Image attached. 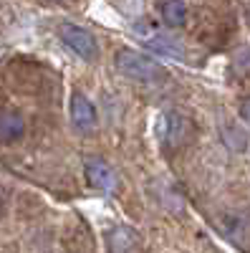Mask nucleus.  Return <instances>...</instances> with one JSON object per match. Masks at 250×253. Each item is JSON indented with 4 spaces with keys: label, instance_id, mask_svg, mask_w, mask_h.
I'll return each mask as SVG.
<instances>
[{
    "label": "nucleus",
    "instance_id": "nucleus-1",
    "mask_svg": "<svg viewBox=\"0 0 250 253\" xmlns=\"http://www.w3.org/2000/svg\"><path fill=\"white\" fill-rule=\"evenodd\" d=\"M114 63H116L119 74H124L127 79H134V81H142V84H159L167 79V69L162 63H157L154 58L144 56V53L129 51V48H121Z\"/></svg>",
    "mask_w": 250,
    "mask_h": 253
},
{
    "label": "nucleus",
    "instance_id": "nucleus-2",
    "mask_svg": "<svg viewBox=\"0 0 250 253\" xmlns=\"http://www.w3.org/2000/svg\"><path fill=\"white\" fill-rule=\"evenodd\" d=\"M61 41L78 56V58H83V61H96V56H99V46H96V41H94V36L89 33V31H83V28H78V26H73V23H66V26H61Z\"/></svg>",
    "mask_w": 250,
    "mask_h": 253
},
{
    "label": "nucleus",
    "instance_id": "nucleus-3",
    "mask_svg": "<svg viewBox=\"0 0 250 253\" xmlns=\"http://www.w3.org/2000/svg\"><path fill=\"white\" fill-rule=\"evenodd\" d=\"M71 122L83 132H91L96 126V109L83 94L71 96Z\"/></svg>",
    "mask_w": 250,
    "mask_h": 253
},
{
    "label": "nucleus",
    "instance_id": "nucleus-4",
    "mask_svg": "<svg viewBox=\"0 0 250 253\" xmlns=\"http://www.w3.org/2000/svg\"><path fill=\"white\" fill-rule=\"evenodd\" d=\"M83 170H86V180L94 187H99V190H114L116 187V175L104 160H99V157L86 160V167H83Z\"/></svg>",
    "mask_w": 250,
    "mask_h": 253
},
{
    "label": "nucleus",
    "instance_id": "nucleus-5",
    "mask_svg": "<svg viewBox=\"0 0 250 253\" xmlns=\"http://www.w3.org/2000/svg\"><path fill=\"white\" fill-rule=\"evenodd\" d=\"M184 129H187V122H184L179 114H164V117H162V124H159L162 142H167V144H179V142L184 139Z\"/></svg>",
    "mask_w": 250,
    "mask_h": 253
},
{
    "label": "nucleus",
    "instance_id": "nucleus-6",
    "mask_svg": "<svg viewBox=\"0 0 250 253\" xmlns=\"http://www.w3.org/2000/svg\"><path fill=\"white\" fill-rule=\"evenodd\" d=\"M26 134V122L15 112L0 114V142H15Z\"/></svg>",
    "mask_w": 250,
    "mask_h": 253
},
{
    "label": "nucleus",
    "instance_id": "nucleus-7",
    "mask_svg": "<svg viewBox=\"0 0 250 253\" xmlns=\"http://www.w3.org/2000/svg\"><path fill=\"white\" fill-rule=\"evenodd\" d=\"M159 13H162V20L167 26H182L184 20H187V5H184V0H164V3L159 5Z\"/></svg>",
    "mask_w": 250,
    "mask_h": 253
},
{
    "label": "nucleus",
    "instance_id": "nucleus-8",
    "mask_svg": "<svg viewBox=\"0 0 250 253\" xmlns=\"http://www.w3.org/2000/svg\"><path fill=\"white\" fill-rule=\"evenodd\" d=\"M240 117H243L245 124H250V96L240 101Z\"/></svg>",
    "mask_w": 250,
    "mask_h": 253
}]
</instances>
